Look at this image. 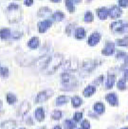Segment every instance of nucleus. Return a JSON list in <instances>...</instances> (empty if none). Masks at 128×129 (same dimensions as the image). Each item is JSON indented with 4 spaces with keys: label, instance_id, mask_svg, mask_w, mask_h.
I'll return each mask as SVG.
<instances>
[{
    "label": "nucleus",
    "instance_id": "9",
    "mask_svg": "<svg viewBox=\"0 0 128 129\" xmlns=\"http://www.w3.org/2000/svg\"><path fill=\"white\" fill-rule=\"evenodd\" d=\"M109 15L112 19H117L121 15V10L118 6H113L112 8L109 10Z\"/></svg>",
    "mask_w": 128,
    "mask_h": 129
},
{
    "label": "nucleus",
    "instance_id": "43",
    "mask_svg": "<svg viewBox=\"0 0 128 129\" xmlns=\"http://www.w3.org/2000/svg\"><path fill=\"white\" fill-rule=\"evenodd\" d=\"M28 124H29V125H33V124H34V123H33V121H32L31 118H28Z\"/></svg>",
    "mask_w": 128,
    "mask_h": 129
},
{
    "label": "nucleus",
    "instance_id": "39",
    "mask_svg": "<svg viewBox=\"0 0 128 129\" xmlns=\"http://www.w3.org/2000/svg\"><path fill=\"white\" fill-rule=\"evenodd\" d=\"M119 5H120V7L126 8L128 6V0H119Z\"/></svg>",
    "mask_w": 128,
    "mask_h": 129
},
{
    "label": "nucleus",
    "instance_id": "29",
    "mask_svg": "<svg viewBox=\"0 0 128 129\" xmlns=\"http://www.w3.org/2000/svg\"><path fill=\"white\" fill-rule=\"evenodd\" d=\"M128 32V24L124 23L122 21V23L120 24L119 29L117 30V33H127Z\"/></svg>",
    "mask_w": 128,
    "mask_h": 129
},
{
    "label": "nucleus",
    "instance_id": "25",
    "mask_svg": "<svg viewBox=\"0 0 128 129\" xmlns=\"http://www.w3.org/2000/svg\"><path fill=\"white\" fill-rule=\"evenodd\" d=\"M66 129H75L76 128V122L72 120H66L64 122Z\"/></svg>",
    "mask_w": 128,
    "mask_h": 129
},
{
    "label": "nucleus",
    "instance_id": "41",
    "mask_svg": "<svg viewBox=\"0 0 128 129\" xmlns=\"http://www.w3.org/2000/svg\"><path fill=\"white\" fill-rule=\"evenodd\" d=\"M33 4V0H25V5L27 6V7H29V6H31Z\"/></svg>",
    "mask_w": 128,
    "mask_h": 129
},
{
    "label": "nucleus",
    "instance_id": "11",
    "mask_svg": "<svg viewBox=\"0 0 128 129\" xmlns=\"http://www.w3.org/2000/svg\"><path fill=\"white\" fill-rule=\"evenodd\" d=\"M34 117L38 121H43L45 120V117H46V114H45V110L43 107H38L36 108V110L34 111Z\"/></svg>",
    "mask_w": 128,
    "mask_h": 129
},
{
    "label": "nucleus",
    "instance_id": "1",
    "mask_svg": "<svg viewBox=\"0 0 128 129\" xmlns=\"http://www.w3.org/2000/svg\"><path fill=\"white\" fill-rule=\"evenodd\" d=\"M63 61H64V56L62 54H54L53 56H50L44 69L45 72L47 74H53L63 64Z\"/></svg>",
    "mask_w": 128,
    "mask_h": 129
},
{
    "label": "nucleus",
    "instance_id": "5",
    "mask_svg": "<svg viewBox=\"0 0 128 129\" xmlns=\"http://www.w3.org/2000/svg\"><path fill=\"white\" fill-rule=\"evenodd\" d=\"M114 51H115V44L112 42H106L105 47L102 50V54L104 56H110L114 53Z\"/></svg>",
    "mask_w": 128,
    "mask_h": 129
},
{
    "label": "nucleus",
    "instance_id": "4",
    "mask_svg": "<svg viewBox=\"0 0 128 129\" xmlns=\"http://www.w3.org/2000/svg\"><path fill=\"white\" fill-rule=\"evenodd\" d=\"M105 101L107 102L111 106H118L119 105V98L115 92H111L106 94L105 96Z\"/></svg>",
    "mask_w": 128,
    "mask_h": 129
},
{
    "label": "nucleus",
    "instance_id": "44",
    "mask_svg": "<svg viewBox=\"0 0 128 129\" xmlns=\"http://www.w3.org/2000/svg\"><path fill=\"white\" fill-rule=\"evenodd\" d=\"M51 2H53V3H59V2H61V0H50Z\"/></svg>",
    "mask_w": 128,
    "mask_h": 129
},
{
    "label": "nucleus",
    "instance_id": "13",
    "mask_svg": "<svg viewBox=\"0 0 128 129\" xmlns=\"http://www.w3.org/2000/svg\"><path fill=\"white\" fill-rule=\"evenodd\" d=\"M39 46H40V40L36 36L31 37L28 42V47L31 49H36V48H38Z\"/></svg>",
    "mask_w": 128,
    "mask_h": 129
},
{
    "label": "nucleus",
    "instance_id": "10",
    "mask_svg": "<svg viewBox=\"0 0 128 129\" xmlns=\"http://www.w3.org/2000/svg\"><path fill=\"white\" fill-rule=\"evenodd\" d=\"M93 110H94V112L98 114V115H103L105 111V106L103 103H101V102H97L94 104L93 105Z\"/></svg>",
    "mask_w": 128,
    "mask_h": 129
},
{
    "label": "nucleus",
    "instance_id": "51",
    "mask_svg": "<svg viewBox=\"0 0 128 129\" xmlns=\"http://www.w3.org/2000/svg\"><path fill=\"white\" fill-rule=\"evenodd\" d=\"M19 129H26V128H24V127H22V128H19Z\"/></svg>",
    "mask_w": 128,
    "mask_h": 129
},
{
    "label": "nucleus",
    "instance_id": "26",
    "mask_svg": "<svg viewBox=\"0 0 128 129\" xmlns=\"http://www.w3.org/2000/svg\"><path fill=\"white\" fill-rule=\"evenodd\" d=\"M62 117H63V113L61 110H54L51 113V119L54 121H59L62 119Z\"/></svg>",
    "mask_w": 128,
    "mask_h": 129
},
{
    "label": "nucleus",
    "instance_id": "42",
    "mask_svg": "<svg viewBox=\"0 0 128 129\" xmlns=\"http://www.w3.org/2000/svg\"><path fill=\"white\" fill-rule=\"evenodd\" d=\"M123 76H124V79H125V80H128V69H125Z\"/></svg>",
    "mask_w": 128,
    "mask_h": 129
},
{
    "label": "nucleus",
    "instance_id": "21",
    "mask_svg": "<svg viewBox=\"0 0 128 129\" xmlns=\"http://www.w3.org/2000/svg\"><path fill=\"white\" fill-rule=\"evenodd\" d=\"M77 67H78V63H77L76 61L73 62V60H69L66 63L65 69H67V70H72L73 71V70L77 69Z\"/></svg>",
    "mask_w": 128,
    "mask_h": 129
},
{
    "label": "nucleus",
    "instance_id": "12",
    "mask_svg": "<svg viewBox=\"0 0 128 129\" xmlns=\"http://www.w3.org/2000/svg\"><path fill=\"white\" fill-rule=\"evenodd\" d=\"M97 15L101 20H105L109 15V10L106 8H100L97 10Z\"/></svg>",
    "mask_w": 128,
    "mask_h": 129
},
{
    "label": "nucleus",
    "instance_id": "17",
    "mask_svg": "<svg viewBox=\"0 0 128 129\" xmlns=\"http://www.w3.org/2000/svg\"><path fill=\"white\" fill-rule=\"evenodd\" d=\"M16 122L14 121H5L0 124V129H14Z\"/></svg>",
    "mask_w": 128,
    "mask_h": 129
},
{
    "label": "nucleus",
    "instance_id": "38",
    "mask_svg": "<svg viewBox=\"0 0 128 129\" xmlns=\"http://www.w3.org/2000/svg\"><path fill=\"white\" fill-rule=\"evenodd\" d=\"M73 27H74V24H70L67 27V28H66V32H67L68 35H70V34H71L72 30H73Z\"/></svg>",
    "mask_w": 128,
    "mask_h": 129
},
{
    "label": "nucleus",
    "instance_id": "35",
    "mask_svg": "<svg viewBox=\"0 0 128 129\" xmlns=\"http://www.w3.org/2000/svg\"><path fill=\"white\" fill-rule=\"evenodd\" d=\"M81 128L82 129H90V123L87 120H84L82 121V123H81Z\"/></svg>",
    "mask_w": 128,
    "mask_h": 129
},
{
    "label": "nucleus",
    "instance_id": "37",
    "mask_svg": "<svg viewBox=\"0 0 128 129\" xmlns=\"http://www.w3.org/2000/svg\"><path fill=\"white\" fill-rule=\"evenodd\" d=\"M126 57H127V55H126V53L123 52V51H119L116 55L117 59H125Z\"/></svg>",
    "mask_w": 128,
    "mask_h": 129
},
{
    "label": "nucleus",
    "instance_id": "24",
    "mask_svg": "<svg viewBox=\"0 0 128 129\" xmlns=\"http://www.w3.org/2000/svg\"><path fill=\"white\" fill-rule=\"evenodd\" d=\"M6 99H7V103L9 105H14L17 101V97L13 94V93H8L7 96H6Z\"/></svg>",
    "mask_w": 128,
    "mask_h": 129
},
{
    "label": "nucleus",
    "instance_id": "8",
    "mask_svg": "<svg viewBox=\"0 0 128 129\" xmlns=\"http://www.w3.org/2000/svg\"><path fill=\"white\" fill-rule=\"evenodd\" d=\"M29 109H30V105L28 104V102L25 101L19 105V107L17 109V114L19 116H24L29 111Z\"/></svg>",
    "mask_w": 128,
    "mask_h": 129
},
{
    "label": "nucleus",
    "instance_id": "28",
    "mask_svg": "<svg viewBox=\"0 0 128 129\" xmlns=\"http://www.w3.org/2000/svg\"><path fill=\"white\" fill-rule=\"evenodd\" d=\"M116 45L120 46V47H125L128 48V37H124L121 39H118L116 41Z\"/></svg>",
    "mask_w": 128,
    "mask_h": 129
},
{
    "label": "nucleus",
    "instance_id": "46",
    "mask_svg": "<svg viewBox=\"0 0 128 129\" xmlns=\"http://www.w3.org/2000/svg\"><path fill=\"white\" fill-rule=\"evenodd\" d=\"M72 1H73V2H75V3H80L82 0H72Z\"/></svg>",
    "mask_w": 128,
    "mask_h": 129
},
{
    "label": "nucleus",
    "instance_id": "27",
    "mask_svg": "<svg viewBox=\"0 0 128 129\" xmlns=\"http://www.w3.org/2000/svg\"><path fill=\"white\" fill-rule=\"evenodd\" d=\"M50 12H51L50 9L47 8V7H44V8H41L40 10H39V12H38V16H40V17H44V16L48 15Z\"/></svg>",
    "mask_w": 128,
    "mask_h": 129
},
{
    "label": "nucleus",
    "instance_id": "19",
    "mask_svg": "<svg viewBox=\"0 0 128 129\" xmlns=\"http://www.w3.org/2000/svg\"><path fill=\"white\" fill-rule=\"evenodd\" d=\"M71 105L74 108H78L83 105V100L79 96H73L71 98Z\"/></svg>",
    "mask_w": 128,
    "mask_h": 129
},
{
    "label": "nucleus",
    "instance_id": "16",
    "mask_svg": "<svg viewBox=\"0 0 128 129\" xmlns=\"http://www.w3.org/2000/svg\"><path fill=\"white\" fill-rule=\"evenodd\" d=\"M86 35V31H85V29L84 28H77L75 29V32H74V36L76 39L78 40H82V39H84V37Z\"/></svg>",
    "mask_w": 128,
    "mask_h": 129
},
{
    "label": "nucleus",
    "instance_id": "45",
    "mask_svg": "<svg viewBox=\"0 0 128 129\" xmlns=\"http://www.w3.org/2000/svg\"><path fill=\"white\" fill-rule=\"evenodd\" d=\"M53 129H62V127H61L60 125H55V126H54V128Z\"/></svg>",
    "mask_w": 128,
    "mask_h": 129
},
{
    "label": "nucleus",
    "instance_id": "33",
    "mask_svg": "<svg viewBox=\"0 0 128 129\" xmlns=\"http://www.w3.org/2000/svg\"><path fill=\"white\" fill-rule=\"evenodd\" d=\"M9 75H10V71H9L8 68H1L0 69V77L2 78H8Z\"/></svg>",
    "mask_w": 128,
    "mask_h": 129
},
{
    "label": "nucleus",
    "instance_id": "49",
    "mask_svg": "<svg viewBox=\"0 0 128 129\" xmlns=\"http://www.w3.org/2000/svg\"><path fill=\"white\" fill-rule=\"evenodd\" d=\"M38 129H46V127H45V126H43V127H40V128H38Z\"/></svg>",
    "mask_w": 128,
    "mask_h": 129
},
{
    "label": "nucleus",
    "instance_id": "50",
    "mask_svg": "<svg viewBox=\"0 0 128 129\" xmlns=\"http://www.w3.org/2000/svg\"><path fill=\"white\" fill-rule=\"evenodd\" d=\"M120 129H128V127H122V128H120Z\"/></svg>",
    "mask_w": 128,
    "mask_h": 129
},
{
    "label": "nucleus",
    "instance_id": "54",
    "mask_svg": "<svg viewBox=\"0 0 128 129\" xmlns=\"http://www.w3.org/2000/svg\"><path fill=\"white\" fill-rule=\"evenodd\" d=\"M0 69H1V68H0Z\"/></svg>",
    "mask_w": 128,
    "mask_h": 129
},
{
    "label": "nucleus",
    "instance_id": "22",
    "mask_svg": "<svg viewBox=\"0 0 128 129\" xmlns=\"http://www.w3.org/2000/svg\"><path fill=\"white\" fill-rule=\"evenodd\" d=\"M96 68V64L93 61H89V62H84L83 64V69L86 71H92L93 69Z\"/></svg>",
    "mask_w": 128,
    "mask_h": 129
},
{
    "label": "nucleus",
    "instance_id": "23",
    "mask_svg": "<svg viewBox=\"0 0 128 129\" xmlns=\"http://www.w3.org/2000/svg\"><path fill=\"white\" fill-rule=\"evenodd\" d=\"M51 18L52 20L56 21V22H60V21H62L65 18L64 12H60V11H57V12H55L51 15Z\"/></svg>",
    "mask_w": 128,
    "mask_h": 129
},
{
    "label": "nucleus",
    "instance_id": "48",
    "mask_svg": "<svg viewBox=\"0 0 128 129\" xmlns=\"http://www.w3.org/2000/svg\"><path fill=\"white\" fill-rule=\"evenodd\" d=\"M2 105H3V104H2V101H0V109L2 108Z\"/></svg>",
    "mask_w": 128,
    "mask_h": 129
},
{
    "label": "nucleus",
    "instance_id": "20",
    "mask_svg": "<svg viewBox=\"0 0 128 129\" xmlns=\"http://www.w3.org/2000/svg\"><path fill=\"white\" fill-rule=\"evenodd\" d=\"M11 37V30L10 28H4L0 29V38L2 40H7Z\"/></svg>",
    "mask_w": 128,
    "mask_h": 129
},
{
    "label": "nucleus",
    "instance_id": "30",
    "mask_svg": "<svg viewBox=\"0 0 128 129\" xmlns=\"http://www.w3.org/2000/svg\"><path fill=\"white\" fill-rule=\"evenodd\" d=\"M117 87L119 90H125V89L127 88V85H126V82H125V79H120L119 82H118V84H117Z\"/></svg>",
    "mask_w": 128,
    "mask_h": 129
},
{
    "label": "nucleus",
    "instance_id": "31",
    "mask_svg": "<svg viewBox=\"0 0 128 129\" xmlns=\"http://www.w3.org/2000/svg\"><path fill=\"white\" fill-rule=\"evenodd\" d=\"M66 7H67L68 11L70 13L74 12V11H75V7H74V4H73L72 0H66Z\"/></svg>",
    "mask_w": 128,
    "mask_h": 129
},
{
    "label": "nucleus",
    "instance_id": "32",
    "mask_svg": "<svg viewBox=\"0 0 128 129\" xmlns=\"http://www.w3.org/2000/svg\"><path fill=\"white\" fill-rule=\"evenodd\" d=\"M84 22L86 23H91L94 20V16H93V13L91 12H86L85 14H84Z\"/></svg>",
    "mask_w": 128,
    "mask_h": 129
},
{
    "label": "nucleus",
    "instance_id": "18",
    "mask_svg": "<svg viewBox=\"0 0 128 129\" xmlns=\"http://www.w3.org/2000/svg\"><path fill=\"white\" fill-rule=\"evenodd\" d=\"M68 101H69V98L66 95H60V96L57 97L56 101H55V105L57 106H62V105H65L66 104H68Z\"/></svg>",
    "mask_w": 128,
    "mask_h": 129
},
{
    "label": "nucleus",
    "instance_id": "14",
    "mask_svg": "<svg viewBox=\"0 0 128 129\" xmlns=\"http://www.w3.org/2000/svg\"><path fill=\"white\" fill-rule=\"evenodd\" d=\"M95 92H96V86H94V85H87V86L84 89L83 95H84L85 98H89V97H91L92 95H94Z\"/></svg>",
    "mask_w": 128,
    "mask_h": 129
},
{
    "label": "nucleus",
    "instance_id": "47",
    "mask_svg": "<svg viewBox=\"0 0 128 129\" xmlns=\"http://www.w3.org/2000/svg\"><path fill=\"white\" fill-rule=\"evenodd\" d=\"M125 64H128V56L125 58Z\"/></svg>",
    "mask_w": 128,
    "mask_h": 129
},
{
    "label": "nucleus",
    "instance_id": "3",
    "mask_svg": "<svg viewBox=\"0 0 128 129\" xmlns=\"http://www.w3.org/2000/svg\"><path fill=\"white\" fill-rule=\"evenodd\" d=\"M53 95V91L51 89H46L43 90L37 94L35 98V103L36 104H40V103H44V102L48 101V99Z\"/></svg>",
    "mask_w": 128,
    "mask_h": 129
},
{
    "label": "nucleus",
    "instance_id": "15",
    "mask_svg": "<svg viewBox=\"0 0 128 129\" xmlns=\"http://www.w3.org/2000/svg\"><path fill=\"white\" fill-rule=\"evenodd\" d=\"M115 82H116V76L112 75V74H109L107 76L106 82H105V87L106 89H111L115 85Z\"/></svg>",
    "mask_w": 128,
    "mask_h": 129
},
{
    "label": "nucleus",
    "instance_id": "6",
    "mask_svg": "<svg viewBox=\"0 0 128 129\" xmlns=\"http://www.w3.org/2000/svg\"><path fill=\"white\" fill-rule=\"evenodd\" d=\"M52 21L49 19H46L44 21H41L38 23V31L40 33H45L48 28L51 27Z\"/></svg>",
    "mask_w": 128,
    "mask_h": 129
},
{
    "label": "nucleus",
    "instance_id": "36",
    "mask_svg": "<svg viewBox=\"0 0 128 129\" xmlns=\"http://www.w3.org/2000/svg\"><path fill=\"white\" fill-rule=\"evenodd\" d=\"M8 11H15V10H19V6L16 4V3H11L8 6Z\"/></svg>",
    "mask_w": 128,
    "mask_h": 129
},
{
    "label": "nucleus",
    "instance_id": "52",
    "mask_svg": "<svg viewBox=\"0 0 128 129\" xmlns=\"http://www.w3.org/2000/svg\"><path fill=\"white\" fill-rule=\"evenodd\" d=\"M78 129H82V128H78Z\"/></svg>",
    "mask_w": 128,
    "mask_h": 129
},
{
    "label": "nucleus",
    "instance_id": "7",
    "mask_svg": "<svg viewBox=\"0 0 128 129\" xmlns=\"http://www.w3.org/2000/svg\"><path fill=\"white\" fill-rule=\"evenodd\" d=\"M101 38H102V36H101V34L99 32H93L88 38L87 44L90 47H95L96 45L99 44V42L101 41Z\"/></svg>",
    "mask_w": 128,
    "mask_h": 129
},
{
    "label": "nucleus",
    "instance_id": "2",
    "mask_svg": "<svg viewBox=\"0 0 128 129\" xmlns=\"http://www.w3.org/2000/svg\"><path fill=\"white\" fill-rule=\"evenodd\" d=\"M61 81L63 85V89L65 90H72L77 86V81L75 77L72 76L68 72H64L61 75Z\"/></svg>",
    "mask_w": 128,
    "mask_h": 129
},
{
    "label": "nucleus",
    "instance_id": "53",
    "mask_svg": "<svg viewBox=\"0 0 128 129\" xmlns=\"http://www.w3.org/2000/svg\"><path fill=\"white\" fill-rule=\"evenodd\" d=\"M127 120H128V116H127Z\"/></svg>",
    "mask_w": 128,
    "mask_h": 129
},
{
    "label": "nucleus",
    "instance_id": "34",
    "mask_svg": "<svg viewBox=\"0 0 128 129\" xmlns=\"http://www.w3.org/2000/svg\"><path fill=\"white\" fill-rule=\"evenodd\" d=\"M83 119V113L82 112H75L73 114V121L75 122H79Z\"/></svg>",
    "mask_w": 128,
    "mask_h": 129
},
{
    "label": "nucleus",
    "instance_id": "40",
    "mask_svg": "<svg viewBox=\"0 0 128 129\" xmlns=\"http://www.w3.org/2000/svg\"><path fill=\"white\" fill-rule=\"evenodd\" d=\"M103 81H104V76H100L98 79H96V80L94 81V84L97 85H99L100 84H102L103 83Z\"/></svg>",
    "mask_w": 128,
    "mask_h": 129
}]
</instances>
